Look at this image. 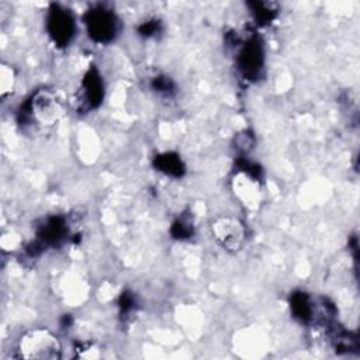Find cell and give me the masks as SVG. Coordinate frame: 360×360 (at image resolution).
Wrapping results in <instances>:
<instances>
[{
    "label": "cell",
    "instance_id": "cell-1",
    "mask_svg": "<svg viewBox=\"0 0 360 360\" xmlns=\"http://www.w3.org/2000/svg\"><path fill=\"white\" fill-rule=\"evenodd\" d=\"M65 108V99L58 91L43 88L31 96L23 113L37 126L53 127L64 117Z\"/></svg>",
    "mask_w": 360,
    "mask_h": 360
},
{
    "label": "cell",
    "instance_id": "cell-2",
    "mask_svg": "<svg viewBox=\"0 0 360 360\" xmlns=\"http://www.w3.org/2000/svg\"><path fill=\"white\" fill-rule=\"evenodd\" d=\"M17 353L27 360H57L62 356V346L50 330L34 328L20 338Z\"/></svg>",
    "mask_w": 360,
    "mask_h": 360
},
{
    "label": "cell",
    "instance_id": "cell-3",
    "mask_svg": "<svg viewBox=\"0 0 360 360\" xmlns=\"http://www.w3.org/2000/svg\"><path fill=\"white\" fill-rule=\"evenodd\" d=\"M211 235L214 241L227 252H239L247 241V228L241 220L224 216L211 224Z\"/></svg>",
    "mask_w": 360,
    "mask_h": 360
},
{
    "label": "cell",
    "instance_id": "cell-4",
    "mask_svg": "<svg viewBox=\"0 0 360 360\" xmlns=\"http://www.w3.org/2000/svg\"><path fill=\"white\" fill-rule=\"evenodd\" d=\"M85 24L89 37L97 44L111 43L118 32L117 16L103 6L88 10L85 15Z\"/></svg>",
    "mask_w": 360,
    "mask_h": 360
},
{
    "label": "cell",
    "instance_id": "cell-5",
    "mask_svg": "<svg viewBox=\"0 0 360 360\" xmlns=\"http://www.w3.org/2000/svg\"><path fill=\"white\" fill-rule=\"evenodd\" d=\"M46 26L48 35L58 47L69 46L76 32L75 17L72 16L70 10L59 5H53L50 8Z\"/></svg>",
    "mask_w": 360,
    "mask_h": 360
},
{
    "label": "cell",
    "instance_id": "cell-6",
    "mask_svg": "<svg viewBox=\"0 0 360 360\" xmlns=\"http://www.w3.org/2000/svg\"><path fill=\"white\" fill-rule=\"evenodd\" d=\"M234 190L241 202L249 207H256L260 202V183L251 169H241L234 178Z\"/></svg>",
    "mask_w": 360,
    "mask_h": 360
},
{
    "label": "cell",
    "instance_id": "cell-7",
    "mask_svg": "<svg viewBox=\"0 0 360 360\" xmlns=\"http://www.w3.org/2000/svg\"><path fill=\"white\" fill-rule=\"evenodd\" d=\"M238 64L239 69L243 70L248 79H255L259 76V72L263 66V53L256 39H252V41L244 46L241 53H239Z\"/></svg>",
    "mask_w": 360,
    "mask_h": 360
},
{
    "label": "cell",
    "instance_id": "cell-8",
    "mask_svg": "<svg viewBox=\"0 0 360 360\" xmlns=\"http://www.w3.org/2000/svg\"><path fill=\"white\" fill-rule=\"evenodd\" d=\"M104 95V86L103 81L96 69H91L86 76L84 77L82 82V103L86 106V108L92 110L100 106Z\"/></svg>",
    "mask_w": 360,
    "mask_h": 360
},
{
    "label": "cell",
    "instance_id": "cell-9",
    "mask_svg": "<svg viewBox=\"0 0 360 360\" xmlns=\"http://www.w3.org/2000/svg\"><path fill=\"white\" fill-rule=\"evenodd\" d=\"M66 234V224L59 217L50 218L38 231V238L43 245H55Z\"/></svg>",
    "mask_w": 360,
    "mask_h": 360
},
{
    "label": "cell",
    "instance_id": "cell-10",
    "mask_svg": "<svg viewBox=\"0 0 360 360\" xmlns=\"http://www.w3.org/2000/svg\"><path fill=\"white\" fill-rule=\"evenodd\" d=\"M155 167L158 171L164 172L168 176L179 178L184 173V165L182 162V159L176 153L168 152V153L156 156Z\"/></svg>",
    "mask_w": 360,
    "mask_h": 360
},
{
    "label": "cell",
    "instance_id": "cell-11",
    "mask_svg": "<svg viewBox=\"0 0 360 360\" xmlns=\"http://www.w3.org/2000/svg\"><path fill=\"white\" fill-rule=\"evenodd\" d=\"M292 310L296 318L301 319L303 323H307L312 316V307L311 301L307 294L304 293H294L292 296Z\"/></svg>",
    "mask_w": 360,
    "mask_h": 360
},
{
    "label": "cell",
    "instance_id": "cell-12",
    "mask_svg": "<svg viewBox=\"0 0 360 360\" xmlns=\"http://www.w3.org/2000/svg\"><path fill=\"white\" fill-rule=\"evenodd\" d=\"M16 85V76H15V70L10 66L2 65V70H0V92H2V96L5 97L6 95L12 93Z\"/></svg>",
    "mask_w": 360,
    "mask_h": 360
},
{
    "label": "cell",
    "instance_id": "cell-13",
    "mask_svg": "<svg viewBox=\"0 0 360 360\" xmlns=\"http://www.w3.org/2000/svg\"><path fill=\"white\" fill-rule=\"evenodd\" d=\"M254 6L256 8L254 10V13H255L258 21H269V20H272L274 12H272L269 5H266V3H255Z\"/></svg>",
    "mask_w": 360,
    "mask_h": 360
},
{
    "label": "cell",
    "instance_id": "cell-14",
    "mask_svg": "<svg viewBox=\"0 0 360 360\" xmlns=\"http://www.w3.org/2000/svg\"><path fill=\"white\" fill-rule=\"evenodd\" d=\"M191 232H193V231H191V227H189V224H186V222L182 221V220H179V221H176V222L173 224L172 234H173L175 238L183 239V238L190 236Z\"/></svg>",
    "mask_w": 360,
    "mask_h": 360
},
{
    "label": "cell",
    "instance_id": "cell-15",
    "mask_svg": "<svg viewBox=\"0 0 360 360\" xmlns=\"http://www.w3.org/2000/svg\"><path fill=\"white\" fill-rule=\"evenodd\" d=\"M76 352H77V357H85V359H96V357H99L97 349H95V346L91 345V343L79 345L76 348Z\"/></svg>",
    "mask_w": 360,
    "mask_h": 360
},
{
    "label": "cell",
    "instance_id": "cell-16",
    "mask_svg": "<svg viewBox=\"0 0 360 360\" xmlns=\"http://www.w3.org/2000/svg\"><path fill=\"white\" fill-rule=\"evenodd\" d=\"M155 89L162 92V93H171V89H172V84L169 79H164V77H159L155 81Z\"/></svg>",
    "mask_w": 360,
    "mask_h": 360
},
{
    "label": "cell",
    "instance_id": "cell-17",
    "mask_svg": "<svg viewBox=\"0 0 360 360\" xmlns=\"http://www.w3.org/2000/svg\"><path fill=\"white\" fill-rule=\"evenodd\" d=\"M158 28H159V24H156V21H148L146 24H144V26L140 28V31H141L142 35L151 37V35H153V34L158 31Z\"/></svg>",
    "mask_w": 360,
    "mask_h": 360
}]
</instances>
